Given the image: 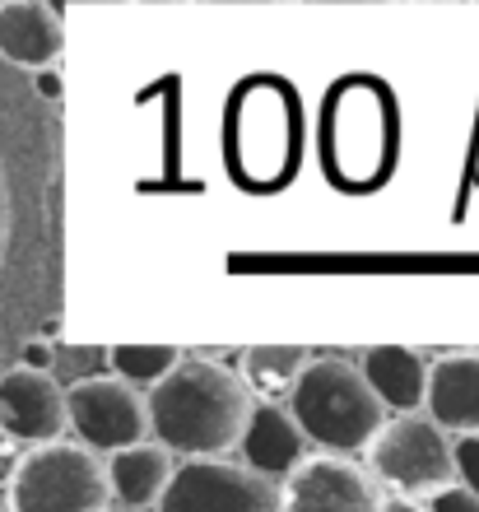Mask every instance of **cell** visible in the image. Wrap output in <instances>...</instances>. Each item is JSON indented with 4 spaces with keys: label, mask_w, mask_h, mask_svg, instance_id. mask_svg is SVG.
Returning a JSON list of instances; mask_svg holds the SVG:
<instances>
[{
    "label": "cell",
    "mask_w": 479,
    "mask_h": 512,
    "mask_svg": "<svg viewBox=\"0 0 479 512\" xmlns=\"http://www.w3.org/2000/svg\"><path fill=\"white\" fill-rule=\"evenodd\" d=\"M252 401L238 368L177 359L145 396L149 438H159L173 457H224L238 447Z\"/></svg>",
    "instance_id": "6da1fadb"
},
{
    "label": "cell",
    "mask_w": 479,
    "mask_h": 512,
    "mask_svg": "<svg viewBox=\"0 0 479 512\" xmlns=\"http://www.w3.org/2000/svg\"><path fill=\"white\" fill-rule=\"evenodd\" d=\"M289 415L298 419V429L307 433V443H317L321 452H363L373 443V433L386 424V410L377 401V391L359 373V364L345 359H312L307 354L303 373L284 396Z\"/></svg>",
    "instance_id": "7a4b0ae2"
},
{
    "label": "cell",
    "mask_w": 479,
    "mask_h": 512,
    "mask_svg": "<svg viewBox=\"0 0 479 512\" xmlns=\"http://www.w3.org/2000/svg\"><path fill=\"white\" fill-rule=\"evenodd\" d=\"M5 503L19 512H98L112 503L107 494L103 452H94L80 438H47L28 443L14 480L5 489Z\"/></svg>",
    "instance_id": "3957f363"
},
{
    "label": "cell",
    "mask_w": 479,
    "mask_h": 512,
    "mask_svg": "<svg viewBox=\"0 0 479 512\" xmlns=\"http://www.w3.org/2000/svg\"><path fill=\"white\" fill-rule=\"evenodd\" d=\"M363 452H368L373 480L391 489L396 499H424L438 485L456 480L452 433L419 410H405L400 419L386 415V424L373 433V443Z\"/></svg>",
    "instance_id": "277c9868"
},
{
    "label": "cell",
    "mask_w": 479,
    "mask_h": 512,
    "mask_svg": "<svg viewBox=\"0 0 479 512\" xmlns=\"http://www.w3.org/2000/svg\"><path fill=\"white\" fill-rule=\"evenodd\" d=\"M163 512H270L280 508V480L252 471L247 461L224 457H177L173 480L159 494Z\"/></svg>",
    "instance_id": "5b68a950"
},
{
    "label": "cell",
    "mask_w": 479,
    "mask_h": 512,
    "mask_svg": "<svg viewBox=\"0 0 479 512\" xmlns=\"http://www.w3.org/2000/svg\"><path fill=\"white\" fill-rule=\"evenodd\" d=\"M66 433H75L80 443L94 452H117L126 443L149 438V405L145 391L131 387L126 378H80L66 387Z\"/></svg>",
    "instance_id": "8992f818"
},
{
    "label": "cell",
    "mask_w": 479,
    "mask_h": 512,
    "mask_svg": "<svg viewBox=\"0 0 479 512\" xmlns=\"http://www.w3.org/2000/svg\"><path fill=\"white\" fill-rule=\"evenodd\" d=\"M284 508H382V489H377L373 471H363L359 461H349L345 452H317L303 457L284 475L280 485Z\"/></svg>",
    "instance_id": "52a82bcc"
},
{
    "label": "cell",
    "mask_w": 479,
    "mask_h": 512,
    "mask_svg": "<svg viewBox=\"0 0 479 512\" xmlns=\"http://www.w3.org/2000/svg\"><path fill=\"white\" fill-rule=\"evenodd\" d=\"M0 429L19 443H47L66 433V391L47 368H5L0 373Z\"/></svg>",
    "instance_id": "ba28073f"
},
{
    "label": "cell",
    "mask_w": 479,
    "mask_h": 512,
    "mask_svg": "<svg viewBox=\"0 0 479 512\" xmlns=\"http://www.w3.org/2000/svg\"><path fill=\"white\" fill-rule=\"evenodd\" d=\"M66 52V24L47 0H0V56L10 66L42 70Z\"/></svg>",
    "instance_id": "9c48e42d"
},
{
    "label": "cell",
    "mask_w": 479,
    "mask_h": 512,
    "mask_svg": "<svg viewBox=\"0 0 479 512\" xmlns=\"http://www.w3.org/2000/svg\"><path fill=\"white\" fill-rule=\"evenodd\" d=\"M307 433L298 429V419L289 415V405L280 401H252V415L242 424L238 452L252 471L270 475V480H284V475L307 457Z\"/></svg>",
    "instance_id": "30bf717a"
},
{
    "label": "cell",
    "mask_w": 479,
    "mask_h": 512,
    "mask_svg": "<svg viewBox=\"0 0 479 512\" xmlns=\"http://www.w3.org/2000/svg\"><path fill=\"white\" fill-rule=\"evenodd\" d=\"M107 466V494L117 508H159L163 485L173 480L177 457L159 438H140L103 457Z\"/></svg>",
    "instance_id": "8fae6325"
},
{
    "label": "cell",
    "mask_w": 479,
    "mask_h": 512,
    "mask_svg": "<svg viewBox=\"0 0 479 512\" xmlns=\"http://www.w3.org/2000/svg\"><path fill=\"white\" fill-rule=\"evenodd\" d=\"M424 410L447 433H479V354H447L428 364Z\"/></svg>",
    "instance_id": "7c38bea8"
},
{
    "label": "cell",
    "mask_w": 479,
    "mask_h": 512,
    "mask_svg": "<svg viewBox=\"0 0 479 512\" xmlns=\"http://www.w3.org/2000/svg\"><path fill=\"white\" fill-rule=\"evenodd\" d=\"M359 373L368 378V387L377 391V401L391 415L405 410H424V391H428V354L414 345H373L363 354Z\"/></svg>",
    "instance_id": "4fadbf2b"
},
{
    "label": "cell",
    "mask_w": 479,
    "mask_h": 512,
    "mask_svg": "<svg viewBox=\"0 0 479 512\" xmlns=\"http://www.w3.org/2000/svg\"><path fill=\"white\" fill-rule=\"evenodd\" d=\"M331 122H326V159H340L349 145H359L363 154V182H377V173L386 168V159H391V117H386V98L377 103L373 112H368V126L354 122V98H349V89H340V94L331 98Z\"/></svg>",
    "instance_id": "5bb4252c"
},
{
    "label": "cell",
    "mask_w": 479,
    "mask_h": 512,
    "mask_svg": "<svg viewBox=\"0 0 479 512\" xmlns=\"http://www.w3.org/2000/svg\"><path fill=\"white\" fill-rule=\"evenodd\" d=\"M307 364L303 345H247L238 359V378L256 401H284Z\"/></svg>",
    "instance_id": "9a60e30c"
},
{
    "label": "cell",
    "mask_w": 479,
    "mask_h": 512,
    "mask_svg": "<svg viewBox=\"0 0 479 512\" xmlns=\"http://www.w3.org/2000/svg\"><path fill=\"white\" fill-rule=\"evenodd\" d=\"M182 359V350L177 345H112L107 350V364H112V373L117 378H126L131 387L149 391L154 382L168 373V368Z\"/></svg>",
    "instance_id": "2e32d148"
},
{
    "label": "cell",
    "mask_w": 479,
    "mask_h": 512,
    "mask_svg": "<svg viewBox=\"0 0 479 512\" xmlns=\"http://www.w3.org/2000/svg\"><path fill=\"white\" fill-rule=\"evenodd\" d=\"M452 466H456V480L479 494V433H452Z\"/></svg>",
    "instance_id": "e0dca14e"
},
{
    "label": "cell",
    "mask_w": 479,
    "mask_h": 512,
    "mask_svg": "<svg viewBox=\"0 0 479 512\" xmlns=\"http://www.w3.org/2000/svg\"><path fill=\"white\" fill-rule=\"evenodd\" d=\"M424 503L433 512H442V508H470V512H475L479 508V494H470L461 480H447V485H438L433 494H424Z\"/></svg>",
    "instance_id": "ac0fdd59"
},
{
    "label": "cell",
    "mask_w": 479,
    "mask_h": 512,
    "mask_svg": "<svg viewBox=\"0 0 479 512\" xmlns=\"http://www.w3.org/2000/svg\"><path fill=\"white\" fill-rule=\"evenodd\" d=\"M19 457H24V443H19V438H10V433L0 429V494L10 489V480H14V466H19Z\"/></svg>",
    "instance_id": "d6986e66"
},
{
    "label": "cell",
    "mask_w": 479,
    "mask_h": 512,
    "mask_svg": "<svg viewBox=\"0 0 479 512\" xmlns=\"http://www.w3.org/2000/svg\"><path fill=\"white\" fill-rule=\"evenodd\" d=\"M24 364H28V368H47V364H52V350H47L42 340H33V345L24 350Z\"/></svg>",
    "instance_id": "ffe728a7"
},
{
    "label": "cell",
    "mask_w": 479,
    "mask_h": 512,
    "mask_svg": "<svg viewBox=\"0 0 479 512\" xmlns=\"http://www.w3.org/2000/svg\"><path fill=\"white\" fill-rule=\"evenodd\" d=\"M38 89H42V94H47V98H56V94H61V80H56V75H52V66H42V70H38Z\"/></svg>",
    "instance_id": "44dd1931"
},
{
    "label": "cell",
    "mask_w": 479,
    "mask_h": 512,
    "mask_svg": "<svg viewBox=\"0 0 479 512\" xmlns=\"http://www.w3.org/2000/svg\"><path fill=\"white\" fill-rule=\"evenodd\" d=\"M47 5H52V10H56V14H66V10H70V5H80V0H47Z\"/></svg>",
    "instance_id": "7402d4cb"
},
{
    "label": "cell",
    "mask_w": 479,
    "mask_h": 512,
    "mask_svg": "<svg viewBox=\"0 0 479 512\" xmlns=\"http://www.w3.org/2000/svg\"><path fill=\"white\" fill-rule=\"evenodd\" d=\"M0 373H5V368H0Z\"/></svg>",
    "instance_id": "603a6c76"
}]
</instances>
